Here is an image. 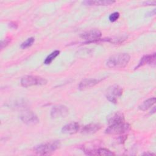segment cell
I'll use <instances>...</instances> for the list:
<instances>
[{
	"mask_svg": "<svg viewBox=\"0 0 156 156\" xmlns=\"http://www.w3.org/2000/svg\"><path fill=\"white\" fill-rule=\"evenodd\" d=\"M130 57L127 53H119L110 57L107 60L106 65L110 68H122L127 66Z\"/></svg>",
	"mask_w": 156,
	"mask_h": 156,
	"instance_id": "cell-1",
	"label": "cell"
},
{
	"mask_svg": "<svg viewBox=\"0 0 156 156\" xmlns=\"http://www.w3.org/2000/svg\"><path fill=\"white\" fill-rule=\"evenodd\" d=\"M60 147L59 141H52L47 142L36 146L34 150L35 152L39 155H48L55 151H56Z\"/></svg>",
	"mask_w": 156,
	"mask_h": 156,
	"instance_id": "cell-2",
	"label": "cell"
},
{
	"mask_svg": "<svg viewBox=\"0 0 156 156\" xmlns=\"http://www.w3.org/2000/svg\"><path fill=\"white\" fill-rule=\"evenodd\" d=\"M130 129L131 127L129 124L122 122L111 124L105 129V133L107 134L111 135L122 134L129 132L130 130Z\"/></svg>",
	"mask_w": 156,
	"mask_h": 156,
	"instance_id": "cell-3",
	"label": "cell"
},
{
	"mask_svg": "<svg viewBox=\"0 0 156 156\" xmlns=\"http://www.w3.org/2000/svg\"><path fill=\"white\" fill-rule=\"evenodd\" d=\"M46 79L36 76H25L21 79V84L24 87L33 85H43L46 84Z\"/></svg>",
	"mask_w": 156,
	"mask_h": 156,
	"instance_id": "cell-4",
	"label": "cell"
},
{
	"mask_svg": "<svg viewBox=\"0 0 156 156\" xmlns=\"http://www.w3.org/2000/svg\"><path fill=\"white\" fill-rule=\"evenodd\" d=\"M122 94V88L118 85H112L107 89L106 92V98L111 102L116 104L118 99Z\"/></svg>",
	"mask_w": 156,
	"mask_h": 156,
	"instance_id": "cell-5",
	"label": "cell"
},
{
	"mask_svg": "<svg viewBox=\"0 0 156 156\" xmlns=\"http://www.w3.org/2000/svg\"><path fill=\"white\" fill-rule=\"evenodd\" d=\"M101 35V31L98 29H92L82 34L80 37L86 40V43H90L100 41Z\"/></svg>",
	"mask_w": 156,
	"mask_h": 156,
	"instance_id": "cell-6",
	"label": "cell"
},
{
	"mask_svg": "<svg viewBox=\"0 0 156 156\" xmlns=\"http://www.w3.org/2000/svg\"><path fill=\"white\" fill-rule=\"evenodd\" d=\"M20 119L26 124L33 125L38 123L39 119L38 116L32 112L26 110L20 115Z\"/></svg>",
	"mask_w": 156,
	"mask_h": 156,
	"instance_id": "cell-7",
	"label": "cell"
},
{
	"mask_svg": "<svg viewBox=\"0 0 156 156\" xmlns=\"http://www.w3.org/2000/svg\"><path fill=\"white\" fill-rule=\"evenodd\" d=\"M69 113L67 107L62 105L54 106L51 110V116L52 118H58L66 116Z\"/></svg>",
	"mask_w": 156,
	"mask_h": 156,
	"instance_id": "cell-8",
	"label": "cell"
},
{
	"mask_svg": "<svg viewBox=\"0 0 156 156\" xmlns=\"http://www.w3.org/2000/svg\"><path fill=\"white\" fill-rule=\"evenodd\" d=\"M107 122L111 125L116 123L124 122L125 119L123 113L119 112H117L112 113L110 115H108L107 118Z\"/></svg>",
	"mask_w": 156,
	"mask_h": 156,
	"instance_id": "cell-9",
	"label": "cell"
},
{
	"mask_svg": "<svg viewBox=\"0 0 156 156\" xmlns=\"http://www.w3.org/2000/svg\"><path fill=\"white\" fill-rule=\"evenodd\" d=\"M80 126L77 122H73L65 125L62 128V132L66 134H74L79 131Z\"/></svg>",
	"mask_w": 156,
	"mask_h": 156,
	"instance_id": "cell-10",
	"label": "cell"
},
{
	"mask_svg": "<svg viewBox=\"0 0 156 156\" xmlns=\"http://www.w3.org/2000/svg\"><path fill=\"white\" fill-rule=\"evenodd\" d=\"M102 79H85L82 80L79 85V89L85 90L92 87L96 84L99 83Z\"/></svg>",
	"mask_w": 156,
	"mask_h": 156,
	"instance_id": "cell-11",
	"label": "cell"
},
{
	"mask_svg": "<svg viewBox=\"0 0 156 156\" xmlns=\"http://www.w3.org/2000/svg\"><path fill=\"white\" fill-rule=\"evenodd\" d=\"M86 154L89 155H115L113 152L105 148H99L93 150L84 151Z\"/></svg>",
	"mask_w": 156,
	"mask_h": 156,
	"instance_id": "cell-12",
	"label": "cell"
},
{
	"mask_svg": "<svg viewBox=\"0 0 156 156\" xmlns=\"http://www.w3.org/2000/svg\"><path fill=\"white\" fill-rule=\"evenodd\" d=\"M101 127L102 126L99 124L91 123L83 126L81 130V132L82 133H85V134L94 133L98 132V130H99Z\"/></svg>",
	"mask_w": 156,
	"mask_h": 156,
	"instance_id": "cell-13",
	"label": "cell"
},
{
	"mask_svg": "<svg viewBox=\"0 0 156 156\" xmlns=\"http://www.w3.org/2000/svg\"><path fill=\"white\" fill-rule=\"evenodd\" d=\"M155 53H153L149 55H146L143 56L138 65L135 67V69H138L139 67L142 66L146 64H155Z\"/></svg>",
	"mask_w": 156,
	"mask_h": 156,
	"instance_id": "cell-14",
	"label": "cell"
},
{
	"mask_svg": "<svg viewBox=\"0 0 156 156\" xmlns=\"http://www.w3.org/2000/svg\"><path fill=\"white\" fill-rule=\"evenodd\" d=\"M115 2L111 0H99V1H85L82 4L87 5H108Z\"/></svg>",
	"mask_w": 156,
	"mask_h": 156,
	"instance_id": "cell-15",
	"label": "cell"
},
{
	"mask_svg": "<svg viewBox=\"0 0 156 156\" xmlns=\"http://www.w3.org/2000/svg\"><path fill=\"white\" fill-rule=\"evenodd\" d=\"M155 101L156 99L155 97L149 98L144 101L140 105H139L138 108L142 111H145L151 108L155 103Z\"/></svg>",
	"mask_w": 156,
	"mask_h": 156,
	"instance_id": "cell-16",
	"label": "cell"
},
{
	"mask_svg": "<svg viewBox=\"0 0 156 156\" xmlns=\"http://www.w3.org/2000/svg\"><path fill=\"white\" fill-rule=\"evenodd\" d=\"M59 54H60V51L58 50H55L52 52L49 55L47 56V57L44 61V63L45 65L50 64L55 59V58H56L59 55Z\"/></svg>",
	"mask_w": 156,
	"mask_h": 156,
	"instance_id": "cell-17",
	"label": "cell"
},
{
	"mask_svg": "<svg viewBox=\"0 0 156 156\" xmlns=\"http://www.w3.org/2000/svg\"><path fill=\"white\" fill-rule=\"evenodd\" d=\"M35 41V38L34 37H30L27 38L25 41L23 42L20 46L21 48L22 49H26L28 47H30V46L32 45V44Z\"/></svg>",
	"mask_w": 156,
	"mask_h": 156,
	"instance_id": "cell-18",
	"label": "cell"
},
{
	"mask_svg": "<svg viewBox=\"0 0 156 156\" xmlns=\"http://www.w3.org/2000/svg\"><path fill=\"white\" fill-rule=\"evenodd\" d=\"M119 12H113V13L110 15V16L108 17V19H109L110 22H115L119 18Z\"/></svg>",
	"mask_w": 156,
	"mask_h": 156,
	"instance_id": "cell-19",
	"label": "cell"
},
{
	"mask_svg": "<svg viewBox=\"0 0 156 156\" xmlns=\"http://www.w3.org/2000/svg\"><path fill=\"white\" fill-rule=\"evenodd\" d=\"M10 41H11L10 38H6L3 40H2L1 43V49H3L5 46H7L9 44V43L10 42Z\"/></svg>",
	"mask_w": 156,
	"mask_h": 156,
	"instance_id": "cell-20",
	"label": "cell"
},
{
	"mask_svg": "<svg viewBox=\"0 0 156 156\" xmlns=\"http://www.w3.org/2000/svg\"><path fill=\"white\" fill-rule=\"evenodd\" d=\"M9 26L13 29H16L18 27V24L15 21H11L9 24Z\"/></svg>",
	"mask_w": 156,
	"mask_h": 156,
	"instance_id": "cell-21",
	"label": "cell"
},
{
	"mask_svg": "<svg viewBox=\"0 0 156 156\" xmlns=\"http://www.w3.org/2000/svg\"><path fill=\"white\" fill-rule=\"evenodd\" d=\"M146 5H155L156 2L155 1H146L144 2Z\"/></svg>",
	"mask_w": 156,
	"mask_h": 156,
	"instance_id": "cell-22",
	"label": "cell"
},
{
	"mask_svg": "<svg viewBox=\"0 0 156 156\" xmlns=\"http://www.w3.org/2000/svg\"><path fill=\"white\" fill-rule=\"evenodd\" d=\"M155 14V9H154L152 12H149V13H147L146 16H152V15H154Z\"/></svg>",
	"mask_w": 156,
	"mask_h": 156,
	"instance_id": "cell-23",
	"label": "cell"
},
{
	"mask_svg": "<svg viewBox=\"0 0 156 156\" xmlns=\"http://www.w3.org/2000/svg\"><path fill=\"white\" fill-rule=\"evenodd\" d=\"M143 155H155L154 154H152V153H147V152H146V153H144L143 154Z\"/></svg>",
	"mask_w": 156,
	"mask_h": 156,
	"instance_id": "cell-24",
	"label": "cell"
}]
</instances>
